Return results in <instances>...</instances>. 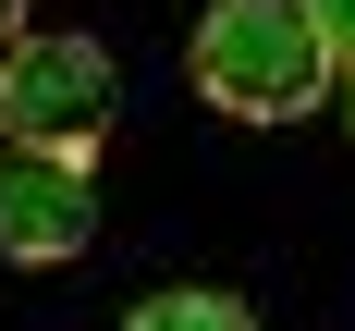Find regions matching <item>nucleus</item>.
I'll return each mask as SVG.
<instances>
[{"label": "nucleus", "mask_w": 355, "mask_h": 331, "mask_svg": "<svg viewBox=\"0 0 355 331\" xmlns=\"http://www.w3.org/2000/svg\"><path fill=\"white\" fill-rule=\"evenodd\" d=\"M110 123V49L86 25H25L0 49V147H98Z\"/></svg>", "instance_id": "nucleus-2"}, {"label": "nucleus", "mask_w": 355, "mask_h": 331, "mask_svg": "<svg viewBox=\"0 0 355 331\" xmlns=\"http://www.w3.org/2000/svg\"><path fill=\"white\" fill-rule=\"evenodd\" d=\"M306 25H319V49H331V74H355V0H306Z\"/></svg>", "instance_id": "nucleus-5"}, {"label": "nucleus", "mask_w": 355, "mask_h": 331, "mask_svg": "<svg viewBox=\"0 0 355 331\" xmlns=\"http://www.w3.org/2000/svg\"><path fill=\"white\" fill-rule=\"evenodd\" d=\"M343 123H355V74H343Z\"/></svg>", "instance_id": "nucleus-7"}, {"label": "nucleus", "mask_w": 355, "mask_h": 331, "mask_svg": "<svg viewBox=\"0 0 355 331\" xmlns=\"http://www.w3.org/2000/svg\"><path fill=\"white\" fill-rule=\"evenodd\" d=\"M123 331H257V319H245V294L172 282V294H147V307H123Z\"/></svg>", "instance_id": "nucleus-4"}, {"label": "nucleus", "mask_w": 355, "mask_h": 331, "mask_svg": "<svg viewBox=\"0 0 355 331\" xmlns=\"http://www.w3.org/2000/svg\"><path fill=\"white\" fill-rule=\"evenodd\" d=\"M98 246V172L73 147H0V257L12 270H62Z\"/></svg>", "instance_id": "nucleus-3"}, {"label": "nucleus", "mask_w": 355, "mask_h": 331, "mask_svg": "<svg viewBox=\"0 0 355 331\" xmlns=\"http://www.w3.org/2000/svg\"><path fill=\"white\" fill-rule=\"evenodd\" d=\"M12 37H25V0H0V49H12Z\"/></svg>", "instance_id": "nucleus-6"}, {"label": "nucleus", "mask_w": 355, "mask_h": 331, "mask_svg": "<svg viewBox=\"0 0 355 331\" xmlns=\"http://www.w3.org/2000/svg\"><path fill=\"white\" fill-rule=\"evenodd\" d=\"M184 62H196V99L233 110V123H306L319 99H343L306 0H209Z\"/></svg>", "instance_id": "nucleus-1"}]
</instances>
